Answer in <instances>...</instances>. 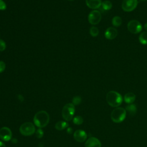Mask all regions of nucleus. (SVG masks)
I'll return each instance as SVG.
<instances>
[{
    "label": "nucleus",
    "instance_id": "1",
    "mask_svg": "<svg viewBox=\"0 0 147 147\" xmlns=\"http://www.w3.org/2000/svg\"><path fill=\"white\" fill-rule=\"evenodd\" d=\"M49 121V115L48 113L44 110L37 112L34 116L33 122L36 126L40 128L46 126Z\"/></svg>",
    "mask_w": 147,
    "mask_h": 147
},
{
    "label": "nucleus",
    "instance_id": "2",
    "mask_svg": "<svg viewBox=\"0 0 147 147\" xmlns=\"http://www.w3.org/2000/svg\"><path fill=\"white\" fill-rule=\"evenodd\" d=\"M106 101L111 107H117L122 102L123 99L121 95L117 91H110L106 95Z\"/></svg>",
    "mask_w": 147,
    "mask_h": 147
},
{
    "label": "nucleus",
    "instance_id": "3",
    "mask_svg": "<svg viewBox=\"0 0 147 147\" xmlns=\"http://www.w3.org/2000/svg\"><path fill=\"white\" fill-rule=\"evenodd\" d=\"M126 115V110L122 107H117L112 111L111 113V119L115 123H119L125 119Z\"/></svg>",
    "mask_w": 147,
    "mask_h": 147
},
{
    "label": "nucleus",
    "instance_id": "4",
    "mask_svg": "<svg viewBox=\"0 0 147 147\" xmlns=\"http://www.w3.org/2000/svg\"><path fill=\"white\" fill-rule=\"evenodd\" d=\"M75 106L72 103H69L65 105L61 111V114L63 119L67 121H69L72 119L74 115L75 114Z\"/></svg>",
    "mask_w": 147,
    "mask_h": 147
},
{
    "label": "nucleus",
    "instance_id": "5",
    "mask_svg": "<svg viewBox=\"0 0 147 147\" xmlns=\"http://www.w3.org/2000/svg\"><path fill=\"white\" fill-rule=\"evenodd\" d=\"M36 129L34 125L31 122H25L22 124L20 127V132L25 136H29L34 133Z\"/></svg>",
    "mask_w": 147,
    "mask_h": 147
},
{
    "label": "nucleus",
    "instance_id": "6",
    "mask_svg": "<svg viewBox=\"0 0 147 147\" xmlns=\"http://www.w3.org/2000/svg\"><path fill=\"white\" fill-rule=\"evenodd\" d=\"M128 30L133 34H137L140 33L142 29L141 24L135 20L130 21L127 25Z\"/></svg>",
    "mask_w": 147,
    "mask_h": 147
},
{
    "label": "nucleus",
    "instance_id": "7",
    "mask_svg": "<svg viewBox=\"0 0 147 147\" xmlns=\"http://www.w3.org/2000/svg\"><path fill=\"white\" fill-rule=\"evenodd\" d=\"M102 16L100 11L98 10H92L91 11L88 16V20L90 24L91 25H96L99 24L101 20Z\"/></svg>",
    "mask_w": 147,
    "mask_h": 147
},
{
    "label": "nucleus",
    "instance_id": "8",
    "mask_svg": "<svg viewBox=\"0 0 147 147\" xmlns=\"http://www.w3.org/2000/svg\"><path fill=\"white\" fill-rule=\"evenodd\" d=\"M137 5V0H123L122 3V8L125 11L130 12L134 10Z\"/></svg>",
    "mask_w": 147,
    "mask_h": 147
},
{
    "label": "nucleus",
    "instance_id": "9",
    "mask_svg": "<svg viewBox=\"0 0 147 147\" xmlns=\"http://www.w3.org/2000/svg\"><path fill=\"white\" fill-rule=\"evenodd\" d=\"M12 133L7 127H3L0 129V138L4 141H8L11 140Z\"/></svg>",
    "mask_w": 147,
    "mask_h": 147
},
{
    "label": "nucleus",
    "instance_id": "10",
    "mask_svg": "<svg viewBox=\"0 0 147 147\" xmlns=\"http://www.w3.org/2000/svg\"><path fill=\"white\" fill-rule=\"evenodd\" d=\"M87 137V135L86 133L82 130H77L74 133V139L79 142H83L85 141Z\"/></svg>",
    "mask_w": 147,
    "mask_h": 147
},
{
    "label": "nucleus",
    "instance_id": "11",
    "mask_svg": "<svg viewBox=\"0 0 147 147\" xmlns=\"http://www.w3.org/2000/svg\"><path fill=\"white\" fill-rule=\"evenodd\" d=\"M85 147H101L100 141L96 137H91L85 142Z\"/></svg>",
    "mask_w": 147,
    "mask_h": 147
},
{
    "label": "nucleus",
    "instance_id": "12",
    "mask_svg": "<svg viewBox=\"0 0 147 147\" xmlns=\"http://www.w3.org/2000/svg\"><path fill=\"white\" fill-rule=\"evenodd\" d=\"M118 32L117 29L113 27L108 28L105 32V36L108 40H113L115 38Z\"/></svg>",
    "mask_w": 147,
    "mask_h": 147
},
{
    "label": "nucleus",
    "instance_id": "13",
    "mask_svg": "<svg viewBox=\"0 0 147 147\" xmlns=\"http://www.w3.org/2000/svg\"><path fill=\"white\" fill-rule=\"evenodd\" d=\"M86 5L90 9H96L100 7L102 5L101 0H86Z\"/></svg>",
    "mask_w": 147,
    "mask_h": 147
},
{
    "label": "nucleus",
    "instance_id": "14",
    "mask_svg": "<svg viewBox=\"0 0 147 147\" xmlns=\"http://www.w3.org/2000/svg\"><path fill=\"white\" fill-rule=\"evenodd\" d=\"M136 99V95L133 92H127L124 96V100L128 104H131L134 102Z\"/></svg>",
    "mask_w": 147,
    "mask_h": 147
},
{
    "label": "nucleus",
    "instance_id": "15",
    "mask_svg": "<svg viewBox=\"0 0 147 147\" xmlns=\"http://www.w3.org/2000/svg\"><path fill=\"white\" fill-rule=\"evenodd\" d=\"M126 111H127L129 115L133 116L134 115L137 113V107L134 104H130L126 106L125 108Z\"/></svg>",
    "mask_w": 147,
    "mask_h": 147
},
{
    "label": "nucleus",
    "instance_id": "16",
    "mask_svg": "<svg viewBox=\"0 0 147 147\" xmlns=\"http://www.w3.org/2000/svg\"><path fill=\"white\" fill-rule=\"evenodd\" d=\"M68 126V123L65 121H59L55 124V128L59 130H62Z\"/></svg>",
    "mask_w": 147,
    "mask_h": 147
},
{
    "label": "nucleus",
    "instance_id": "17",
    "mask_svg": "<svg viewBox=\"0 0 147 147\" xmlns=\"http://www.w3.org/2000/svg\"><path fill=\"white\" fill-rule=\"evenodd\" d=\"M139 41L143 45L147 44V32H142L139 36Z\"/></svg>",
    "mask_w": 147,
    "mask_h": 147
},
{
    "label": "nucleus",
    "instance_id": "18",
    "mask_svg": "<svg viewBox=\"0 0 147 147\" xmlns=\"http://www.w3.org/2000/svg\"><path fill=\"white\" fill-rule=\"evenodd\" d=\"M112 24L115 27H118L122 24V19L119 16H114L112 19Z\"/></svg>",
    "mask_w": 147,
    "mask_h": 147
},
{
    "label": "nucleus",
    "instance_id": "19",
    "mask_svg": "<svg viewBox=\"0 0 147 147\" xmlns=\"http://www.w3.org/2000/svg\"><path fill=\"white\" fill-rule=\"evenodd\" d=\"M102 7L105 10H109L112 7V3L110 1H105L102 2Z\"/></svg>",
    "mask_w": 147,
    "mask_h": 147
},
{
    "label": "nucleus",
    "instance_id": "20",
    "mask_svg": "<svg viewBox=\"0 0 147 147\" xmlns=\"http://www.w3.org/2000/svg\"><path fill=\"white\" fill-rule=\"evenodd\" d=\"M73 122L74 124L77 125H80L83 123V118L79 115H77L75 117L73 118Z\"/></svg>",
    "mask_w": 147,
    "mask_h": 147
},
{
    "label": "nucleus",
    "instance_id": "21",
    "mask_svg": "<svg viewBox=\"0 0 147 147\" xmlns=\"http://www.w3.org/2000/svg\"><path fill=\"white\" fill-rule=\"evenodd\" d=\"M90 33L92 37H96L99 34V30L96 26H92L90 29Z\"/></svg>",
    "mask_w": 147,
    "mask_h": 147
},
{
    "label": "nucleus",
    "instance_id": "22",
    "mask_svg": "<svg viewBox=\"0 0 147 147\" xmlns=\"http://www.w3.org/2000/svg\"><path fill=\"white\" fill-rule=\"evenodd\" d=\"M82 102V98L79 96H75L72 99V104L75 106V105H79Z\"/></svg>",
    "mask_w": 147,
    "mask_h": 147
},
{
    "label": "nucleus",
    "instance_id": "23",
    "mask_svg": "<svg viewBox=\"0 0 147 147\" xmlns=\"http://www.w3.org/2000/svg\"><path fill=\"white\" fill-rule=\"evenodd\" d=\"M44 135V131L41 129H38L36 132V136L38 138H41Z\"/></svg>",
    "mask_w": 147,
    "mask_h": 147
},
{
    "label": "nucleus",
    "instance_id": "24",
    "mask_svg": "<svg viewBox=\"0 0 147 147\" xmlns=\"http://www.w3.org/2000/svg\"><path fill=\"white\" fill-rule=\"evenodd\" d=\"M6 48V45L5 42L3 40L0 39V51H3Z\"/></svg>",
    "mask_w": 147,
    "mask_h": 147
},
{
    "label": "nucleus",
    "instance_id": "25",
    "mask_svg": "<svg viewBox=\"0 0 147 147\" xmlns=\"http://www.w3.org/2000/svg\"><path fill=\"white\" fill-rule=\"evenodd\" d=\"M7 6L3 0H0V10H5L6 9Z\"/></svg>",
    "mask_w": 147,
    "mask_h": 147
},
{
    "label": "nucleus",
    "instance_id": "26",
    "mask_svg": "<svg viewBox=\"0 0 147 147\" xmlns=\"http://www.w3.org/2000/svg\"><path fill=\"white\" fill-rule=\"evenodd\" d=\"M6 68V64L3 61H0V74L3 72Z\"/></svg>",
    "mask_w": 147,
    "mask_h": 147
},
{
    "label": "nucleus",
    "instance_id": "27",
    "mask_svg": "<svg viewBox=\"0 0 147 147\" xmlns=\"http://www.w3.org/2000/svg\"><path fill=\"white\" fill-rule=\"evenodd\" d=\"M72 131V129L71 127H67V132L68 133V134H71Z\"/></svg>",
    "mask_w": 147,
    "mask_h": 147
},
{
    "label": "nucleus",
    "instance_id": "28",
    "mask_svg": "<svg viewBox=\"0 0 147 147\" xmlns=\"http://www.w3.org/2000/svg\"><path fill=\"white\" fill-rule=\"evenodd\" d=\"M18 98L21 101H22V100H24V97L22 96V95H20V94L18 95Z\"/></svg>",
    "mask_w": 147,
    "mask_h": 147
},
{
    "label": "nucleus",
    "instance_id": "29",
    "mask_svg": "<svg viewBox=\"0 0 147 147\" xmlns=\"http://www.w3.org/2000/svg\"><path fill=\"white\" fill-rule=\"evenodd\" d=\"M0 147H6V145L3 142H2V141H0Z\"/></svg>",
    "mask_w": 147,
    "mask_h": 147
},
{
    "label": "nucleus",
    "instance_id": "30",
    "mask_svg": "<svg viewBox=\"0 0 147 147\" xmlns=\"http://www.w3.org/2000/svg\"><path fill=\"white\" fill-rule=\"evenodd\" d=\"M144 28H145V29L147 31V22L145 23V24L144 25Z\"/></svg>",
    "mask_w": 147,
    "mask_h": 147
},
{
    "label": "nucleus",
    "instance_id": "31",
    "mask_svg": "<svg viewBox=\"0 0 147 147\" xmlns=\"http://www.w3.org/2000/svg\"><path fill=\"white\" fill-rule=\"evenodd\" d=\"M139 1H145L146 0H139Z\"/></svg>",
    "mask_w": 147,
    "mask_h": 147
},
{
    "label": "nucleus",
    "instance_id": "32",
    "mask_svg": "<svg viewBox=\"0 0 147 147\" xmlns=\"http://www.w3.org/2000/svg\"><path fill=\"white\" fill-rule=\"evenodd\" d=\"M68 1H74V0H68Z\"/></svg>",
    "mask_w": 147,
    "mask_h": 147
}]
</instances>
